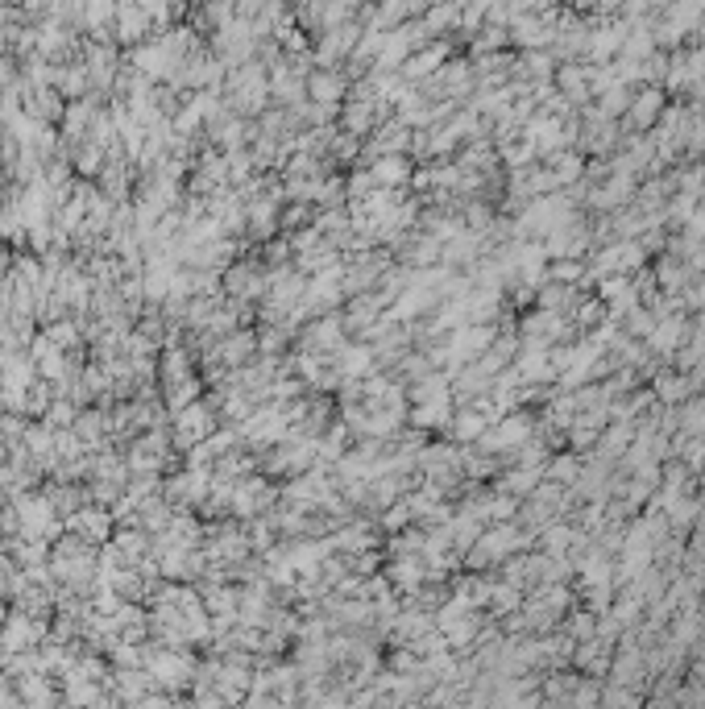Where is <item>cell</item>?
<instances>
[{"label": "cell", "mask_w": 705, "mask_h": 709, "mask_svg": "<svg viewBox=\"0 0 705 709\" xmlns=\"http://www.w3.org/2000/svg\"><path fill=\"white\" fill-rule=\"evenodd\" d=\"M266 100H270V75L262 71V63H245V67L229 71V104L237 117L266 112Z\"/></svg>", "instance_id": "1"}, {"label": "cell", "mask_w": 705, "mask_h": 709, "mask_svg": "<svg viewBox=\"0 0 705 709\" xmlns=\"http://www.w3.org/2000/svg\"><path fill=\"white\" fill-rule=\"evenodd\" d=\"M175 436H171V444L175 448H195V444H204L212 432H216V415H212V407L208 403H191L187 411H179L175 415V428H171Z\"/></svg>", "instance_id": "2"}, {"label": "cell", "mask_w": 705, "mask_h": 709, "mask_svg": "<svg viewBox=\"0 0 705 709\" xmlns=\"http://www.w3.org/2000/svg\"><path fill=\"white\" fill-rule=\"evenodd\" d=\"M274 486L266 477H245V481H237L233 486V515H241V519H262L266 510H274Z\"/></svg>", "instance_id": "3"}, {"label": "cell", "mask_w": 705, "mask_h": 709, "mask_svg": "<svg viewBox=\"0 0 705 709\" xmlns=\"http://www.w3.org/2000/svg\"><path fill=\"white\" fill-rule=\"evenodd\" d=\"M208 490H212V477L208 473H200V469H183V473H175L171 481L162 486V494H166V502L171 506H195V502H208Z\"/></svg>", "instance_id": "4"}, {"label": "cell", "mask_w": 705, "mask_h": 709, "mask_svg": "<svg viewBox=\"0 0 705 709\" xmlns=\"http://www.w3.org/2000/svg\"><path fill=\"white\" fill-rule=\"evenodd\" d=\"M224 291H229L233 299H258V295H266V278H262L258 262H233L229 270H224Z\"/></svg>", "instance_id": "5"}, {"label": "cell", "mask_w": 705, "mask_h": 709, "mask_svg": "<svg viewBox=\"0 0 705 709\" xmlns=\"http://www.w3.org/2000/svg\"><path fill=\"white\" fill-rule=\"evenodd\" d=\"M67 527L79 535L83 544H104L108 531H112V510H104V506H83L79 515L67 519Z\"/></svg>", "instance_id": "6"}, {"label": "cell", "mask_w": 705, "mask_h": 709, "mask_svg": "<svg viewBox=\"0 0 705 709\" xmlns=\"http://www.w3.org/2000/svg\"><path fill=\"white\" fill-rule=\"evenodd\" d=\"M307 96L320 100V108H336V100L345 96V75L328 71V67L312 71V75H307Z\"/></svg>", "instance_id": "7"}, {"label": "cell", "mask_w": 705, "mask_h": 709, "mask_svg": "<svg viewBox=\"0 0 705 709\" xmlns=\"http://www.w3.org/2000/svg\"><path fill=\"white\" fill-rule=\"evenodd\" d=\"M83 444L88 448H96L100 440H104V432H112V415L104 411V407H96V411H79V419H75V428H71Z\"/></svg>", "instance_id": "8"}, {"label": "cell", "mask_w": 705, "mask_h": 709, "mask_svg": "<svg viewBox=\"0 0 705 709\" xmlns=\"http://www.w3.org/2000/svg\"><path fill=\"white\" fill-rule=\"evenodd\" d=\"M370 179H374V187H382V191H386V183H403V179H407V162H403L399 154L374 158V166H370Z\"/></svg>", "instance_id": "9"}]
</instances>
